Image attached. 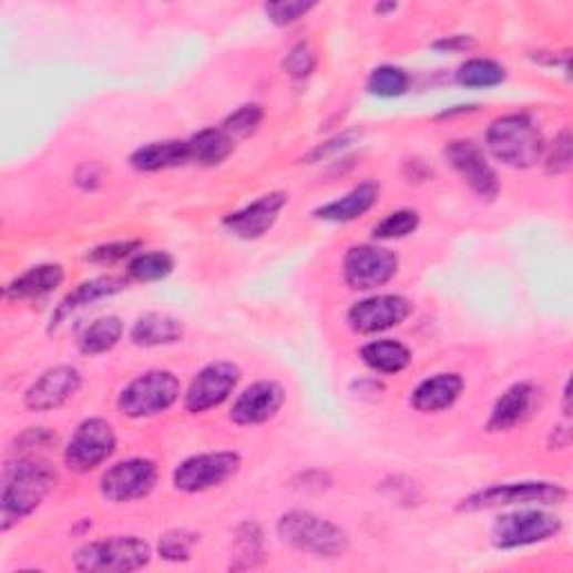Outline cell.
I'll return each mask as SVG.
<instances>
[{
	"instance_id": "obj_1",
	"label": "cell",
	"mask_w": 573,
	"mask_h": 573,
	"mask_svg": "<svg viewBox=\"0 0 573 573\" xmlns=\"http://www.w3.org/2000/svg\"><path fill=\"white\" fill-rule=\"evenodd\" d=\"M57 484L52 467L34 454H21L8 462L0 491V529L10 531L32 515Z\"/></svg>"
},
{
	"instance_id": "obj_2",
	"label": "cell",
	"mask_w": 573,
	"mask_h": 573,
	"mask_svg": "<svg viewBox=\"0 0 573 573\" xmlns=\"http://www.w3.org/2000/svg\"><path fill=\"white\" fill-rule=\"evenodd\" d=\"M489 153L509 168H531L544 157L546 142L529 114H504L487 131Z\"/></svg>"
},
{
	"instance_id": "obj_3",
	"label": "cell",
	"mask_w": 573,
	"mask_h": 573,
	"mask_svg": "<svg viewBox=\"0 0 573 573\" xmlns=\"http://www.w3.org/2000/svg\"><path fill=\"white\" fill-rule=\"evenodd\" d=\"M276 529L287 546L318 557H340L350 546L346 531L311 511H289Z\"/></svg>"
},
{
	"instance_id": "obj_4",
	"label": "cell",
	"mask_w": 573,
	"mask_h": 573,
	"mask_svg": "<svg viewBox=\"0 0 573 573\" xmlns=\"http://www.w3.org/2000/svg\"><path fill=\"white\" fill-rule=\"evenodd\" d=\"M153 557V549L137 535H114L88 542L76 549L72 564L85 573H131L144 569Z\"/></svg>"
},
{
	"instance_id": "obj_5",
	"label": "cell",
	"mask_w": 573,
	"mask_h": 573,
	"mask_svg": "<svg viewBox=\"0 0 573 573\" xmlns=\"http://www.w3.org/2000/svg\"><path fill=\"white\" fill-rule=\"evenodd\" d=\"M180 379L168 370H151L133 379L117 397V408L129 419L157 417L180 399Z\"/></svg>"
},
{
	"instance_id": "obj_6",
	"label": "cell",
	"mask_w": 573,
	"mask_h": 573,
	"mask_svg": "<svg viewBox=\"0 0 573 573\" xmlns=\"http://www.w3.org/2000/svg\"><path fill=\"white\" fill-rule=\"evenodd\" d=\"M569 498V491L553 482H511V484H493L482 489L460 502V511L475 513L502 507H531V504H562Z\"/></svg>"
},
{
	"instance_id": "obj_7",
	"label": "cell",
	"mask_w": 573,
	"mask_h": 573,
	"mask_svg": "<svg viewBox=\"0 0 573 573\" xmlns=\"http://www.w3.org/2000/svg\"><path fill=\"white\" fill-rule=\"evenodd\" d=\"M562 531L560 518L540 509H518L500 515L491 529L495 549L511 551L553 540Z\"/></svg>"
},
{
	"instance_id": "obj_8",
	"label": "cell",
	"mask_w": 573,
	"mask_h": 573,
	"mask_svg": "<svg viewBox=\"0 0 573 573\" xmlns=\"http://www.w3.org/2000/svg\"><path fill=\"white\" fill-rule=\"evenodd\" d=\"M241 467V454L232 450L193 454L175 469L173 484L182 493H204L236 478Z\"/></svg>"
},
{
	"instance_id": "obj_9",
	"label": "cell",
	"mask_w": 573,
	"mask_h": 573,
	"mask_svg": "<svg viewBox=\"0 0 573 573\" xmlns=\"http://www.w3.org/2000/svg\"><path fill=\"white\" fill-rule=\"evenodd\" d=\"M114 450H117V434H114V428L105 419L92 417L79 423V428L70 437L63 460L70 471L83 475L108 462Z\"/></svg>"
},
{
	"instance_id": "obj_10",
	"label": "cell",
	"mask_w": 573,
	"mask_h": 573,
	"mask_svg": "<svg viewBox=\"0 0 573 573\" xmlns=\"http://www.w3.org/2000/svg\"><path fill=\"white\" fill-rule=\"evenodd\" d=\"M160 471L153 460L146 457H131V460L110 467L101 478V495L112 504H126L142 500L157 487Z\"/></svg>"
},
{
	"instance_id": "obj_11",
	"label": "cell",
	"mask_w": 573,
	"mask_h": 573,
	"mask_svg": "<svg viewBox=\"0 0 573 573\" xmlns=\"http://www.w3.org/2000/svg\"><path fill=\"white\" fill-rule=\"evenodd\" d=\"M399 272L395 252L379 245H355L342 258V278L357 291H372L388 285Z\"/></svg>"
},
{
	"instance_id": "obj_12",
	"label": "cell",
	"mask_w": 573,
	"mask_h": 573,
	"mask_svg": "<svg viewBox=\"0 0 573 573\" xmlns=\"http://www.w3.org/2000/svg\"><path fill=\"white\" fill-rule=\"evenodd\" d=\"M241 381V368L234 364H211L202 368L195 379L191 381L186 397H184V408L191 415H202L208 412L217 406H222L228 397L234 395L236 386Z\"/></svg>"
},
{
	"instance_id": "obj_13",
	"label": "cell",
	"mask_w": 573,
	"mask_h": 573,
	"mask_svg": "<svg viewBox=\"0 0 573 573\" xmlns=\"http://www.w3.org/2000/svg\"><path fill=\"white\" fill-rule=\"evenodd\" d=\"M448 164L464 180V184L482 199H493L500 193L498 173L489 164L484 151L471 140H454L443 151Z\"/></svg>"
},
{
	"instance_id": "obj_14",
	"label": "cell",
	"mask_w": 573,
	"mask_h": 573,
	"mask_svg": "<svg viewBox=\"0 0 573 573\" xmlns=\"http://www.w3.org/2000/svg\"><path fill=\"white\" fill-rule=\"evenodd\" d=\"M412 314V303L397 294H381L359 300L348 311V325L357 334H381L399 327Z\"/></svg>"
},
{
	"instance_id": "obj_15",
	"label": "cell",
	"mask_w": 573,
	"mask_h": 573,
	"mask_svg": "<svg viewBox=\"0 0 573 573\" xmlns=\"http://www.w3.org/2000/svg\"><path fill=\"white\" fill-rule=\"evenodd\" d=\"M289 197L283 191H274L267 193L263 197H258L256 202L228 213L222 224L228 234H234L236 238L243 241H258L265 234H269V228L276 224L280 211L287 206Z\"/></svg>"
},
{
	"instance_id": "obj_16",
	"label": "cell",
	"mask_w": 573,
	"mask_h": 573,
	"mask_svg": "<svg viewBox=\"0 0 573 573\" xmlns=\"http://www.w3.org/2000/svg\"><path fill=\"white\" fill-rule=\"evenodd\" d=\"M81 372L72 366L45 370L25 392V406L32 412H50L65 406L81 390Z\"/></svg>"
},
{
	"instance_id": "obj_17",
	"label": "cell",
	"mask_w": 573,
	"mask_h": 573,
	"mask_svg": "<svg viewBox=\"0 0 573 573\" xmlns=\"http://www.w3.org/2000/svg\"><path fill=\"white\" fill-rule=\"evenodd\" d=\"M285 403V390L276 381L252 383L232 408V421L236 426H260L272 421Z\"/></svg>"
},
{
	"instance_id": "obj_18",
	"label": "cell",
	"mask_w": 573,
	"mask_h": 573,
	"mask_svg": "<svg viewBox=\"0 0 573 573\" xmlns=\"http://www.w3.org/2000/svg\"><path fill=\"white\" fill-rule=\"evenodd\" d=\"M538 401V390L533 383L522 381L511 386L493 406L491 417L487 421L489 432H507L513 430L515 426L524 423L535 408Z\"/></svg>"
},
{
	"instance_id": "obj_19",
	"label": "cell",
	"mask_w": 573,
	"mask_h": 573,
	"mask_svg": "<svg viewBox=\"0 0 573 573\" xmlns=\"http://www.w3.org/2000/svg\"><path fill=\"white\" fill-rule=\"evenodd\" d=\"M124 289H126V280L120 278V276H99V278L81 283L52 311V316H50V331H54L74 311H79V309H83L88 305H94V303H99L103 298H110V296L120 294Z\"/></svg>"
},
{
	"instance_id": "obj_20",
	"label": "cell",
	"mask_w": 573,
	"mask_h": 573,
	"mask_svg": "<svg viewBox=\"0 0 573 573\" xmlns=\"http://www.w3.org/2000/svg\"><path fill=\"white\" fill-rule=\"evenodd\" d=\"M462 392H464V379L460 375L454 372L434 375L415 388L410 397V406L423 415L443 412L457 403Z\"/></svg>"
},
{
	"instance_id": "obj_21",
	"label": "cell",
	"mask_w": 573,
	"mask_h": 573,
	"mask_svg": "<svg viewBox=\"0 0 573 573\" xmlns=\"http://www.w3.org/2000/svg\"><path fill=\"white\" fill-rule=\"evenodd\" d=\"M184 336V325L180 318L171 314L151 311L137 318V323L131 329V340L140 348H162V346H175Z\"/></svg>"
},
{
	"instance_id": "obj_22",
	"label": "cell",
	"mask_w": 573,
	"mask_h": 573,
	"mask_svg": "<svg viewBox=\"0 0 573 573\" xmlns=\"http://www.w3.org/2000/svg\"><path fill=\"white\" fill-rule=\"evenodd\" d=\"M377 202H379V184L364 182L342 197L329 204H323L320 208L314 211V215L325 222H352L366 215Z\"/></svg>"
},
{
	"instance_id": "obj_23",
	"label": "cell",
	"mask_w": 573,
	"mask_h": 573,
	"mask_svg": "<svg viewBox=\"0 0 573 573\" xmlns=\"http://www.w3.org/2000/svg\"><path fill=\"white\" fill-rule=\"evenodd\" d=\"M131 164H133V168H137L142 173H157V171L191 164L188 142L166 140V142L146 144L131 155Z\"/></svg>"
},
{
	"instance_id": "obj_24",
	"label": "cell",
	"mask_w": 573,
	"mask_h": 573,
	"mask_svg": "<svg viewBox=\"0 0 573 573\" xmlns=\"http://www.w3.org/2000/svg\"><path fill=\"white\" fill-rule=\"evenodd\" d=\"M65 280V272L61 265H39L28 269L25 274L17 276L8 287H6V298L8 300H32L41 298Z\"/></svg>"
},
{
	"instance_id": "obj_25",
	"label": "cell",
	"mask_w": 573,
	"mask_h": 573,
	"mask_svg": "<svg viewBox=\"0 0 573 573\" xmlns=\"http://www.w3.org/2000/svg\"><path fill=\"white\" fill-rule=\"evenodd\" d=\"M361 359L370 370L379 375H399L410 366L412 355L401 340L381 338L366 342L361 348Z\"/></svg>"
},
{
	"instance_id": "obj_26",
	"label": "cell",
	"mask_w": 573,
	"mask_h": 573,
	"mask_svg": "<svg viewBox=\"0 0 573 573\" xmlns=\"http://www.w3.org/2000/svg\"><path fill=\"white\" fill-rule=\"evenodd\" d=\"M186 142L191 151V162L199 166H217L236 151V140L222 129H204Z\"/></svg>"
},
{
	"instance_id": "obj_27",
	"label": "cell",
	"mask_w": 573,
	"mask_h": 573,
	"mask_svg": "<svg viewBox=\"0 0 573 573\" xmlns=\"http://www.w3.org/2000/svg\"><path fill=\"white\" fill-rule=\"evenodd\" d=\"M124 336V323L117 316H103L96 318L92 325H88L79 340V352L88 355V357H96V355H105L110 352Z\"/></svg>"
},
{
	"instance_id": "obj_28",
	"label": "cell",
	"mask_w": 573,
	"mask_h": 573,
	"mask_svg": "<svg viewBox=\"0 0 573 573\" xmlns=\"http://www.w3.org/2000/svg\"><path fill=\"white\" fill-rule=\"evenodd\" d=\"M504 79L507 70L491 59H471L457 72V81L464 88H495L504 83Z\"/></svg>"
},
{
	"instance_id": "obj_29",
	"label": "cell",
	"mask_w": 573,
	"mask_h": 573,
	"mask_svg": "<svg viewBox=\"0 0 573 573\" xmlns=\"http://www.w3.org/2000/svg\"><path fill=\"white\" fill-rule=\"evenodd\" d=\"M236 562L232 569H254L263 562L265 549H263V531L258 524L247 522L236 533Z\"/></svg>"
},
{
	"instance_id": "obj_30",
	"label": "cell",
	"mask_w": 573,
	"mask_h": 573,
	"mask_svg": "<svg viewBox=\"0 0 573 573\" xmlns=\"http://www.w3.org/2000/svg\"><path fill=\"white\" fill-rule=\"evenodd\" d=\"M175 263L168 254L164 252H151V254H140L131 260L129 274L137 283H157L164 280L173 274Z\"/></svg>"
},
{
	"instance_id": "obj_31",
	"label": "cell",
	"mask_w": 573,
	"mask_h": 573,
	"mask_svg": "<svg viewBox=\"0 0 573 573\" xmlns=\"http://www.w3.org/2000/svg\"><path fill=\"white\" fill-rule=\"evenodd\" d=\"M410 88V76L399 65H381L368 79V90L381 99H395L406 94Z\"/></svg>"
},
{
	"instance_id": "obj_32",
	"label": "cell",
	"mask_w": 573,
	"mask_h": 573,
	"mask_svg": "<svg viewBox=\"0 0 573 573\" xmlns=\"http://www.w3.org/2000/svg\"><path fill=\"white\" fill-rule=\"evenodd\" d=\"M417 226H419V213L412 208H399V211H392L390 215H386L372 228V236L377 241H399V238L415 234Z\"/></svg>"
},
{
	"instance_id": "obj_33",
	"label": "cell",
	"mask_w": 573,
	"mask_h": 573,
	"mask_svg": "<svg viewBox=\"0 0 573 573\" xmlns=\"http://www.w3.org/2000/svg\"><path fill=\"white\" fill-rule=\"evenodd\" d=\"M263 120H265L263 105L247 103V105H241L236 112L228 114L222 124V131L232 135L234 140H243V137L254 135L258 131V126L263 124Z\"/></svg>"
},
{
	"instance_id": "obj_34",
	"label": "cell",
	"mask_w": 573,
	"mask_h": 573,
	"mask_svg": "<svg viewBox=\"0 0 573 573\" xmlns=\"http://www.w3.org/2000/svg\"><path fill=\"white\" fill-rule=\"evenodd\" d=\"M544 168L549 175H564L571 171L573 164V140H571V131L562 129L553 144L544 149Z\"/></svg>"
},
{
	"instance_id": "obj_35",
	"label": "cell",
	"mask_w": 573,
	"mask_h": 573,
	"mask_svg": "<svg viewBox=\"0 0 573 573\" xmlns=\"http://www.w3.org/2000/svg\"><path fill=\"white\" fill-rule=\"evenodd\" d=\"M197 535L191 533V531H184V529H175V531H168L160 538V555L168 562H186L193 553V546L197 544Z\"/></svg>"
},
{
	"instance_id": "obj_36",
	"label": "cell",
	"mask_w": 573,
	"mask_h": 573,
	"mask_svg": "<svg viewBox=\"0 0 573 573\" xmlns=\"http://www.w3.org/2000/svg\"><path fill=\"white\" fill-rule=\"evenodd\" d=\"M314 8H316V3H303V0H287V3H267L265 6V14L269 17L272 23L285 28V25H294L296 21L307 17Z\"/></svg>"
},
{
	"instance_id": "obj_37",
	"label": "cell",
	"mask_w": 573,
	"mask_h": 573,
	"mask_svg": "<svg viewBox=\"0 0 573 573\" xmlns=\"http://www.w3.org/2000/svg\"><path fill=\"white\" fill-rule=\"evenodd\" d=\"M285 72L294 79H305L316 70V50L309 43H296L283 63Z\"/></svg>"
},
{
	"instance_id": "obj_38",
	"label": "cell",
	"mask_w": 573,
	"mask_h": 573,
	"mask_svg": "<svg viewBox=\"0 0 573 573\" xmlns=\"http://www.w3.org/2000/svg\"><path fill=\"white\" fill-rule=\"evenodd\" d=\"M140 249V243L135 241H126V243H110V245H101L88 252L85 260L92 265H114L129 256H133Z\"/></svg>"
},
{
	"instance_id": "obj_39",
	"label": "cell",
	"mask_w": 573,
	"mask_h": 573,
	"mask_svg": "<svg viewBox=\"0 0 573 573\" xmlns=\"http://www.w3.org/2000/svg\"><path fill=\"white\" fill-rule=\"evenodd\" d=\"M355 137H357V133H342V135H338V137H334V140H329V142L316 146V149L307 155V160H309L311 164H314V162H323L325 157H329V155L342 151L346 146H350V144L355 142Z\"/></svg>"
},
{
	"instance_id": "obj_40",
	"label": "cell",
	"mask_w": 573,
	"mask_h": 573,
	"mask_svg": "<svg viewBox=\"0 0 573 573\" xmlns=\"http://www.w3.org/2000/svg\"><path fill=\"white\" fill-rule=\"evenodd\" d=\"M57 441V437L48 430V428H30L21 439H19V443L23 446L21 450L23 452H28V450H32V448H48V446H52Z\"/></svg>"
},
{
	"instance_id": "obj_41",
	"label": "cell",
	"mask_w": 573,
	"mask_h": 573,
	"mask_svg": "<svg viewBox=\"0 0 573 573\" xmlns=\"http://www.w3.org/2000/svg\"><path fill=\"white\" fill-rule=\"evenodd\" d=\"M471 45H473V41L469 37H450L446 41H439L434 48H439V50H467Z\"/></svg>"
}]
</instances>
